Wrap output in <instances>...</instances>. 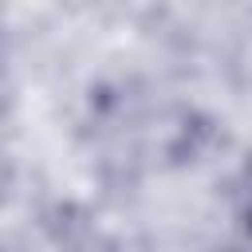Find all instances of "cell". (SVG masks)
Returning <instances> with one entry per match:
<instances>
[{"label": "cell", "instance_id": "6da1fadb", "mask_svg": "<svg viewBox=\"0 0 252 252\" xmlns=\"http://www.w3.org/2000/svg\"><path fill=\"white\" fill-rule=\"evenodd\" d=\"M240 217H244V228L252 232V165H248V177H244V193H240Z\"/></svg>", "mask_w": 252, "mask_h": 252}]
</instances>
